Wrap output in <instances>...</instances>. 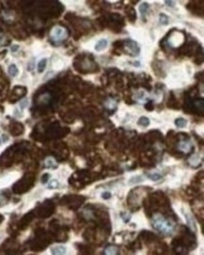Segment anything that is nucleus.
I'll return each instance as SVG.
<instances>
[{"instance_id":"nucleus-1","label":"nucleus","mask_w":204,"mask_h":255,"mask_svg":"<svg viewBox=\"0 0 204 255\" xmlns=\"http://www.w3.org/2000/svg\"><path fill=\"white\" fill-rule=\"evenodd\" d=\"M143 203L145 213L148 217H152L153 215L158 213H160L165 216L171 218L174 216L168 199L162 192H155L151 194L148 199H145Z\"/></svg>"},{"instance_id":"nucleus-2","label":"nucleus","mask_w":204,"mask_h":255,"mask_svg":"<svg viewBox=\"0 0 204 255\" xmlns=\"http://www.w3.org/2000/svg\"><path fill=\"white\" fill-rule=\"evenodd\" d=\"M171 246L173 251L176 254H188L190 251L194 249L197 246L196 236L190 228L183 226L180 236L172 240Z\"/></svg>"},{"instance_id":"nucleus-3","label":"nucleus","mask_w":204,"mask_h":255,"mask_svg":"<svg viewBox=\"0 0 204 255\" xmlns=\"http://www.w3.org/2000/svg\"><path fill=\"white\" fill-rule=\"evenodd\" d=\"M153 227L165 236H171L174 231V226L165 216H156L152 219Z\"/></svg>"},{"instance_id":"nucleus-4","label":"nucleus","mask_w":204,"mask_h":255,"mask_svg":"<svg viewBox=\"0 0 204 255\" xmlns=\"http://www.w3.org/2000/svg\"><path fill=\"white\" fill-rule=\"evenodd\" d=\"M33 183V177L30 175H25L20 180L15 184L13 187L16 194H22L28 191Z\"/></svg>"},{"instance_id":"nucleus-5","label":"nucleus","mask_w":204,"mask_h":255,"mask_svg":"<svg viewBox=\"0 0 204 255\" xmlns=\"http://www.w3.org/2000/svg\"><path fill=\"white\" fill-rule=\"evenodd\" d=\"M109 23L111 30L115 33H120L126 25L124 18L119 13H112L110 16Z\"/></svg>"},{"instance_id":"nucleus-6","label":"nucleus","mask_w":204,"mask_h":255,"mask_svg":"<svg viewBox=\"0 0 204 255\" xmlns=\"http://www.w3.org/2000/svg\"><path fill=\"white\" fill-rule=\"evenodd\" d=\"M63 204L71 209L76 211L84 202V199L80 196H70L63 199Z\"/></svg>"},{"instance_id":"nucleus-7","label":"nucleus","mask_w":204,"mask_h":255,"mask_svg":"<svg viewBox=\"0 0 204 255\" xmlns=\"http://www.w3.org/2000/svg\"><path fill=\"white\" fill-rule=\"evenodd\" d=\"M68 37L67 30L62 27H55L51 32V37L55 42H61Z\"/></svg>"},{"instance_id":"nucleus-8","label":"nucleus","mask_w":204,"mask_h":255,"mask_svg":"<svg viewBox=\"0 0 204 255\" xmlns=\"http://www.w3.org/2000/svg\"><path fill=\"white\" fill-rule=\"evenodd\" d=\"M126 48L128 49L129 55L131 56L135 57L140 54V48L138 46L137 42L130 38L124 40V46H123V48L122 50Z\"/></svg>"},{"instance_id":"nucleus-9","label":"nucleus","mask_w":204,"mask_h":255,"mask_svg":"<svg viewBox=\"0 0 204 255\" xmlns=\"http://www.w3.org/2000/svg\"><path fill=\"white\" fill-rule=\"evenodd\" d=\"M203 2H190L187 5V8L192 13L197 16H203Z\"/></svg>"},{"instance_id":"nucleus-10","label":"nucleus","mask_w":204,"mask_h":255,"mask_svg":"<svg viewBox=\"0 0 204 255\" xmlns=\"http://www.w3.org/2000/svg\"><path fill=\"white\" fill-rule=\"evenodd\" d=\"M54 211V206L52 203L44 204L38 209V214H39V216L45 218L50 216L53 214Z\"/></svg>"},{"instance_id":"nucleus-11","label":"nucleus","mask_w":204,"mask_h":255,"mask_svg":"<svg viewBox=\"0 0 204 255\" xmlns=\"http://www.w3.org/2000/svg\"><path fill=\"white\" fill-rule=\"evenodd\" d=\"M140 237L141 240H143L145 244H152L158 241V238L153 233L148 231H143L140 233Z\"/></svg>"},{"instance_id":"nucleus-12","label":"nucleus","mask_w":204,"mask_h":255,"mask_svg":"<svg viewBox=\"0 0 204 255\" xmlns=\"http://www.w3.org/2000/svg\"><path fill=\"white\" fill-rule=\"evenodd\" d=\"M125 13L126 15V16L130 23H134L137 20V11H136L135 9L129 6H127L125 8Z\"/></svg>"},{"instance_id":"nucleus-13","label":"nucleus","mask_w":204,"mask_h":255,"mask_svg":"<svg viewBox=\"0 0 204 255\" xmlns=\"http://www.w3.org/2000/svg\"><path fill=\"white\" fill-rule=\"evenodd\" d=\"M107 45H108L107 40L106 39L102 38V39H101L99 41H98V42L96 44L94 49L97 52H101L107 48Z\"/></svg>"},{"instance_id":"nucleus-14","label":"nucleus","mask_w":204,"mask_h":255,"mask_svg":"<svg viewBox=\"0 0 204 255\" xmlns=\"http://www.w3.org/2000/svg\"><path fill=\"white\" fill-rule=\"evenodd\" d=\"M26 94V90L25 88H23L21 87H15V88L13 90V96L14 98H16L19 99L20 97H22L23 96H24Z\"/></svg>"},{"instance_id":"nucleus-15","label":"nucleus","mask_w":204,"mask_h":255,"mask_svg":"<svg viewBox=\"0 0 204 255\" xmlns=\"http://www.w3.org/2000/svg\"><path fill=\"white\" fill-rule=\"evenodd\" d=\"M148 9H149V5L147 3H143L139 7V10L142 16V19L145 22L146 21V15L148 12Z\"/></svg>"},{"instance_id":"nucleus-16","label":"nucleus","mask_w":204,"mask_h":255,"mask_svg":"<svg viewBox=\"0 0 204 255\" xmlns=\"http://www.w3.org/2000/svg\"><path fill=\"white\" fill-rule=\"evenodd\" d=\"M23 126L20 123H16L13 125V127L11 128V133L13 135H19L22 133Z\"/></svg>"},{"instance_id":"nucleus-17","label":"nucleus","mask_w":204,"mask_h":255,"mask_svg":"<svg viewBox=\"0 0 204 255\" xmlns=\"http://www.w3.org/2000/svg\"><path fill=\"white\" fill-rule=\"evenodd\" d=\"M47 64V59H42L38 64V71L39 73H42L45 68H46Z\"/></svg>"},{"instance_id":"nucleus-18","label":"nucleus","mask_w":204,"mask_h":255,"mask_svg":"<svg viewBox=\"0 0 204 255\" xmlns=\"http://www.w3.org/2000/svg\"><path fill=\"white\" fill-rule=\"evenodd\" d=\"M175 125L178 127V128H185V126H187V120L184 119V118H177L175 121Z\"/></svg>"},{"instance_id":"nucleus-19","label":"nucleus","mask_w":204,"mask_h":255,"mask_svg":"<svg viewBox=\"0 0 204 255\" xmlns=\"http://www.w3.org/2000/svg\"><path fill=\"white\" fill-rule=\"evenodd\" d=\"M150 120H149L147 117H141V118L139 119V120L138 121V125L139 126H140L145 127V128L148 126L149 125H150Z\"/></svg>"},{"instance_id":"nucleus-20","label":"nucleus","mask_w":204,"mask_h":255,"mask_svg":"<svg viewBox=\"0 0 204 255\" xmlns=\"http://www.w3.org/2000/svg\"><path fill=\"white\" fill-rule=\"evenodd\" d=\"M8 73L10 76L13 77H15L18 73V70L17 67L15 64L11 65L8 68Z\"/></svg>"},{"instance_id":"nucleus-21","label":"nucleus","mask_w":204,"mask_h":255,"mask_svg":"<svg viewBox=\"0 0 204 255\" xmlns=\"http://www.w3.org/2000/svg\"><path fill=\"white\" fill-rule=\"evenodd\" d=\"M160 21L161 23V24L166 25L168 24V17L167 15L165 14L162 13L160 14Z\"/></svg>"},{"instance_id":"nucleus-22","label":"nucleus","mask_w":204,"mask_h":255,"mask_svg":"<svg viewBox=\"0 0 204 255\" xmlns=\"http://www.w3.org/2000/svg\"><path fill=\"white\" fill-rule=\"evenodd\" d=\"M65 248L63 246H57L54 248V254H64L65 253Z\"/></svg>"},{"instance_id":"nucleus-23","label":"nucleus","mask_w":204,"mask_h":255,"mask_svg":"<svg viewBox=\"0 0 204 255\" xmlns=\"http://www.w3.org/2000/svg\"><path fill=\"white\" fill-rule=\"evenodd\" d=\"M149 177H150V178H151V180H154V181H156V180H158L160 179V178H162V175H160V174H157V173H155V174H153L150 175L149 176Z\"/></svg>"},{"instance_id":"nucleus-24","label":"nucleus","mask_w":204,"mask_h":255,"mask_svg":"<svg viewBox=\"0 0 204 255\" xmlns=\"http://www.w3.org/2000/svg\"><path fill=\"white\" fill-rule=\"evenodd\" d=\"M107 249L109 250V251H106V253H107V254H116V253L118 252V250L115 247H109L107 248Z\"/></svg>"},{"instance_id":"nucleus-25","label":"nucleus","mask_w":204,"mask_h":255,"mask_svg":"<svg viewBox=\"0 0 204 255\" xmlns=\"http://www.w3.org/2000/svg\"><path fill=\"white\" fill-rule=\"evenodd\" d=\"M130 181H131V183H138V182H142L143 180H142V177H134V178H132Z\"/></svg>"},{"instance_id":"nucleus-26","label":"nucleus","mask_w":204,"mask_h":255,"mask_svg":"<svg viewBox=\"0 0 204 255\" xmlns=\"http://www.w3.org/2000/svg\"><path fill=\"white\" fill-rule=\"evenodd\" d=\"M57 186H58V182L56 180H52L49 184V187L50 188H56Z\"/></svg>"},{"instance_id":"nucleus-27","label":"nucleus","mask_w":204,"mask_h":255,"mask_svg":"<svg viewBox=\"0 0 204 255\" xmlns=\"http://www.w3.org/2000/svg\"><path fill=\"white\" fill-rule=\"evenodd\" d=\"M102 198H103V199H108L111 198V193H110V192H104V193H103V194H102Z\"/></svg>"},{"instance_id":"nucleus-28","label":"nucleus","mask_w":204,"mask_h":255,"mask_svg":"<svg viewBox=\"0 0 204 255\" xmlns=\"http://www.w3.org/2000/svg\"><path fill=\"white\" fill-rule=\"evenodd\" d=\"M145 108L148 110V111H152L153 109V106L152 104V103L149 102L148 103L146 104V105L145 106Z\"/></svg>"},{"instance_id":"nucleus-29","label":"nucleus","mask_w":204,"mask_h":255,"mask_svg":"<svg viewBox=\"0 0 204 255\" xmlns=\"http://www.w3.org/2000/svg\"><path fill=\"white\" fill-rule=\"evenodd\" d=\"M121 217H122L123 219L124 220V221L125 222H129V220H130V217H129V216L126 215L125 214H124V215L121 214Z\"/></svg>"},{"instance_id":"nucleus-30","label":"nucleus","mask_w":204,"mask_h":255,"mask_svg":"<svg viewBox=\"0 0 204 255\" xmlns=\"http://www.w3.org/2000/svg\"><path fill=\"white\" fill-rule=\"evenodd\" d=\"M5 38L3 36L0 35V45H3L5 43Z\"/></svg>"},{"instance_id":"nucleus-31","label":"nucleus","mask_w":204,"mask_h":255,"mask_svg":"<svg viewBox=\"0 0 204 255\" xmlns=\"http://www.w3.org/2000/svg\"><path fill=\"white\" fill-rule=\"evenodd\" d=\"M27 104H28V101L26 99V100H24V101L21 102V103L20 104V106H21L22 108H24V107H25V106L27 105Z\"/></svg>"},{"instance_id":"nucleus-32","label":"nucleus","mask_w":204,"mask_h":255,"mask_svg":"<svg viewBox=\"0 0 204 255\" xmlns=\"http://www.w3.org/2000/svg\"><path fill=\"white\" fill-rule=\"evenodd\" d=\"M165 3L170 7H173L175 5V2L173 1H165Z\"/></svg>"},{"instance_id":"nucleus-33","label":"nucleus","mask_w":204,"mask_h":255,"mask_svg":"<svg viewBox=\"0 0 204 255\" xmlns=\"http://www.w3.org/2000/svg\"><path fill=\"white\" fill-rule=\"evenodd\" d=\"M18 48H19V47L18 45H14L11 47V51L13 52H16L18 49Z\"/></svg>"},{"instance_id":"nucleus-34","label":"nucleus","mask_w":204,"mask_h":255,"mask_svg":"<svg viewBox=\"0 0 204 255\" xmlns=\"http://www.w3.org/2000/svg\"><path fill=\"white\" fill-rule=\"evenodd\" d=\"M5 197H4L3 195H0V204H2L5 202Z\"/></svg>"},{"instance_id":"nucleus-35","label":"nucleus","mask_w":204,"mask_h":255,"mask_svg":"<svg viewBox=\"0 0 204 255\" xmlns=\"http://www.w3.org/2000/svg\"><path fill=\"white\" fill-rule=\"evenodd\" d=\"M48 177H49V175H48V174L47 175V177H45V175H44L43 176V178H42V182H46L47 180H48Z\"/></svg>"},{"instance_id":"nucleus-36","label":"nucleus","mask_w":204,"mask_h":255,"mask_svg":"<svg viewBox=\"0 0 204 255\" xmlns=\"http://www.w3.org/2000/svg\"><path fill=\"white\" fill-rule=\"evenodd\" d=\"M0 144H1V140H0Z\"/></svg>"}]
</instances>
